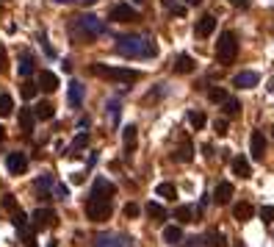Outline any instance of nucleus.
I'll list each match as a JSON object with an SVG mask.
<instances>
[{"mask_svg":"<svg viewBox=\"0 0 274 247\" xmlns=\"http://www.w3.org/2000/svg\"><path fill=\"white\" fill-rule=\"evenodd\" d=\"M114 50L125 59H155L158 56V45L150 36H119Z\"/></svg>","mask_w":274,"mask_h":247,"instance_id":"nucleus-1","label":"nucleus"},{"mask_svg":"<svg viewBox=\"0 0 274 247\" xmlns=\"http://www.w3.org/2000/svg\"><path fill=\"white\" fill-rule=\"evenodd\" d=\"M108 28H106V23L102 20H97L94 14H80V17H75L72 20V25H70V33L78 42H92V39H97L102 36Z\"/></svg>","mask_w":274,"mask_h":247,"instance_id":"nucleus-2","label":"nucleus"},{"mask_svg":"<svg viewBox=\"0 0 274 247\" xmlns=\"http://www.w3.org/2000/svg\"><path fill=\"white\" fill-rule=\"evenodd\" d=\"M92 75L106 81H116V84H136L141 78L139 70H128V67H108V64H92Z\"/></svg>","mask_w":274,"mask_h":247,"instance_id":"nucleus-3","label":"nucleus"},{"mask_svg":"<svg viewBox=\"0 0 274 247\" xmlns=\"http://www.w3.org/2000/svg\"><path fill=\"white\" fill-rule=\"evenodd\" d=\"M236 56H238V36H236V31H222V36H219V42H216L219 64H233Z\"/></svg>","mask_w":274,"mask_h":247,"instance_id":"nucleus-4","label":"nucleus"},{"mask_svg":"<svg viewBox=\"0 0 274 247\" xmlns=\"http://www.w3.org/2000/svg\"><path fill=\"white\" fill-rule=\"evenodd\" d=\"M111 211H114V205H111L108 197L89 195V200H86V217L92 219V222H106V219H111Z\"/></svg>","mask_w":274,"mask_h":247,"instance_id":"nucleus-5","label":"nucleus"},{"mask_svg":"<svg viewBox=\"0 0 274 247\" xmlns=\"http://www.w3.org/2000/svg\"><path fill=\"white\" fill-rule=\"evenodd\" d=\"M108 20H114V23H136V20H139V11L128 3H116V6H111V11H108Z\"/></svg>","mask_w":274,"mask_h":247,"instance_id":"nucleus-6","label":"nucleus"},{"mask_svg":"<svg viewBox=\"0 0 274 247\" xmlns=\"http://www.w3.org/2000/svg\"><path fill=\"white\" fill-rule=\"evenodd\" d=\"M92 247H133V239L122 236V233H102V236L94 239Z\"/></svg>","mask_w":274,"mask_h":247,"instance_id":"nucleus-7","label":"nucleus"},{"mask_svg":"<svg viewBox=\"0 0 274 247\" xmlns=\"http://www.w3.org/2000/svg\"><path fill=\"white\" fill-rule=\"evenodd\" d=\"M56 222H58V217H56L53 208H36L33 211V228L45 231V228H53Z\"/></svg>","mask_w":274,"mask_h":247,"instance_id":"nucleus-8","label":"nucleus"},{"mask_svg":"<svg viewBox=\"0 0 274 247\" xmlns=\"http://www.w3.org/2000/svg\"><path fill=\"white\" fill-rule=\"evenodd\" d=\"M6 169H9L11 175H23L25 169H28V156L25 153H9L6 156Z\"/></svg>","mask_w":274,"mask_h":247,"instance_id":"nucleus-9","label":"nucleus"},{"mask_svg":"<svg viewBox=\"0 0 274 247\" xmlns=\"http://www.w3.org/2000/svg\"><path fill=\"white\" fill-rule=\"evenodd\" d=\"M249 153H252V159H255V161H263V156H266V134L263 131H252Z\"/></svg>","mask_w":274,"mask_h":247,"instance_id":"nucleus-10","label":"nucleus"},{"mask_svg":"<svg viewBox=\"0 0 274 247\" xmlns=\"http://www.w3.org/2000/svg\"><path fill=\"white\" fill-rule=\"evenodd\" d=\"M214 31H216V17H214V14H202L200 20H197V28H194V33H197L200 39H208Z\"/></svg>","mask_w":274,"mask_h":247,"instance_id":"nucleus-11","label":"nucleus"},{"mask_svg":"<svg viewBox=\"0 0 274 247\" xmlns=\"http://www.w3.org/2000/svg\"><path fill=\"white\" fill-rule=\"evenodd\" d=\"M258 84H260V75L255 70H244V72H238L236 78H233V86H238V89H252Z\"/></svg>","mask_w":274,"mask_h":247,"instance_id":"nucleus-12","label":"nucleus"},{"mask_svg":"<svg viewBox=\"0 0 274 247\" xmlns=\"http://www.w3.org/2000/svg\"><path fill=\"white\" fill-rule=\"evenodd\" d=\"M92 195L94 197H108V200H111V197L116 195V186L108 181V178H97V181H94V186H92Z\"/></svg>","mask_w":274,"mask_h":247,"instance_id":"nucleus-13","label":"nucleus"},{"mask_svg":"<svg viewBox=\"0 0 274 247\" xmlns=\"http://www.w3.org/2000/svg\"><path fill=\"white\" fill-rule=\"evenodd\" d=\"M83 98H86L83 84L72 81V84H70V92H67V100H70V106H72V108H80V106H83Z\"/></svg>","mask_w":274,"mask_h":247,"instance_id":"nucleus-14","label":"nucleus"},{"mask_svg":"<svg viewBox=\"0 0 274 247\" xmlns=\"http://www.w3.org/2000/svg\"><path fill=\"white\" fill-rule=\"evenodd\" d=\"M39 89H45V92H56L58 89V75L50 72V70H42L39 72Z\"/></svg>","mask_w":274,"mask_h":247,"instance_id":"nucleus-15","label":"nucleus"},{"mask_svg":"<svg viewBox=\"0 0 274 247\" xmlns=\"http://www.w3.org/2000/svg\"><path fill=\"white\" fill-rule=\"evenodd\" d=\"M233 192H236V189H233V183L222 181V183L216 186V192H214V200H216L219 205H227V203H230V197H233Z\"/></svg>","mask_w":274,"mask_h":247,"instance_id":"nucleus-16","label":"nucleus"},{"mask_svg":"<svg viewBox=\"0 0 274 247\" xmlns=\"http://www.w3.org/2000/svg\"><path fill=\"white\" fill-rule=\"evenodd\" d=\"M194 70H197V64H194V59H191L188 53L177 56V61H175V72L177 75H188V72H194Z\"/></svg>","mask_w":274,"mask_h":247,"instance_id":"nucleus-17","label":"nucleus"},{"mask_svg":"<svg viewBox=\"0 0 274 247\" xmlns=\"http://www.w3.org/2000/svg\"><path fill=\"white\" fill-rule=\"evenodd\" d=\"M33 125H36V114H33V108H19V128H23V134H31Z\"/></svg>","mask_w":274,"mask_h":247,"instance_id":"nucleus-18","label":"nucleus"},{"mask_svg":"<svg viewBox=\"0 0 274 247\" xmlns=\"http://www.w3.org/2000/svg\"><path fill=\"white\" fill-rule=\"evenodd\" d=\"M53 183H56V181H53V175H42L36 181V192H39L42 200H50V197H53Z\"/></svg>","mask_w":274,"mask_h":247,"instance_id":"nucleus-19","label":"nucleus"},{"mask_svg":"<svg viewBox=\"0 0 274 247\" xmlns=\"http://www.w3.org/2000/svg\"><path fill=\"white\" fill-rule=\"evenodd\" d=\"M191 159H194V145H191V139H183L180 147L175 150V161H186L188 164Z\"/></svg>","mask_w":274,"mask_h":247,"instance_id":"nucleus-20","label":"nucleus"},{"mask_svg":"<svg viewBox=\"0 0 274 247\" xmlns=\"http://www.w3.org/2000/svg\"><path fill=\"white\" fill-rule=\"evenodd\" d=\"M233 214H236L238 222H249V219H252V203H246V200L236 203V205H233Z\"/></svg>","mask_w":274,"mask_h":247,"instance_id":"nucleus-21","label":"nucleus"},{"mask_svg":"<svg viewBox=\"0 0 274 247\" xmlns=\"http://www.w3.org/2000/svg\"><path fill=\"white\" fill-rule=\"evenodd\" d=\"M233 173L241 175V178H249V175H252L249 159H246V156H236V159H233Z\"/></svg>","mask_w":274,"mask_h":247,"instance_id":"nucleus-22","label":"nucleus"},{"mask_svg":"<svg viewBox=\"0 0 274 247\" xmlns=\"http://www.w3.org/2000/svg\"><path fill=\"white\" fill-rule=\"evenodd\" d=\"M33 114H36V120H53V114H56V108H53L50 100H42L36 103V108H33Z\"/></svg>","mask_w":274,"mask_h":247,"instance_id":"nucleus-23","label":"nucleus"},{"mask_svg":"<svg viewBox=\"0 0 274 247\" xmlns=\"http://www.w3.org/2000/svg\"><path fill=\"white\" fill-rule=\"evenodd\" d=\"M163 242L166 244H180L183 242V231L177 228V225H166V228H163Z\"/></svg>","mask_w":274,"mask_h":247,"instance_id":"nucleus-24","label":"nucleus"},{"mask_svg":"<svg viewBox=\"0 0 274 247\" xmlns=\"http://www.w3.org/2000/svg\"><path fill=\"white\" fill-rule=\"evenodd\" d=\"M136 136H139L136 134V125H128L125 131H122V139H125V156H130L136 150Z\"/></svg>","mask_w":274,"mask_h":247,"instance_id":"nucleus-25","label":"nucleus"},{"mask_svg":"<svg viewBox=\"0 0 274 247\" xmlns=\"http://www.w3.org/2000/svg\"><path fill=\"white\" fill-rule=\"evenodd\" d=\"M175 217L180 219V222H194L197 217H200V208H191V205H177V211H175Z\"/></svg>","mask_w":274,"mask_h":247,"instance_id":"nucleus-26","label":"nucleus"},{"mask_svg":"<svg viewBox=\"0 0 274 247\" xmlns=\"http://www.w3.org/2000/svg\"><path fill=\"white\" fill-rule=\"evenodd\" d=\"M222 111L227 114V117H233V120H236V117L241 114V103H238L236 98H227V100L222 103Z\"/></svg>","mask_w":274,"mask_h":247,"instance_id":"nucleus-27","label":"nucleus"},{"mask_svg":"<svg viewBox=\"0 0 274 247\" xmlns=\"http://www.w3.org/2000/svg\"><path fill=\"white\" fill-rule=\"evenodd\" d=\"M33 72V56L28 50L23 53V59H19V75H23V78H28V75Z\"/></svg>","mask_w":274,"mask_h":247,"instance_id":"nucleus-28","label":"nucleus"},{"mask_svg":"<svg viewBox=\"0 0 274 247\" xmlns=\"http://www.w3.org/2000/svg\"><path fill=\"white\" fill-rule=\"evenodd\" d=\"M227 98H230V94H227V89H224V86H210L208 89V100L210 103H224Z\"/></svg>","mask_w":274,"mask_h":247,"instance_id":"nucleus-29","label":"nucleus"},{"mask_svg":"<svg viewBox=\"0 0 274 247\" xmlns=\"http://www.w3.org/2000/svg\"><path fill=\"white\" fill-rule=\"evenodd\" d=\"M155 192H158V197H163V200H175L177 197V189L172 186V183H158Z\"/></svg>","mask_w":274,"mask_h":247,"instance_id":"nucleus-30","label":"nucleus"},{"mask_svg":"<svg viewBox=\"0 0 274 247\" xmlns=\"http://www.w3.org/2000/svg\"><path fill=\"white\" fill-rule=\"evenodd\" d=\"M188 122H191V128H194V131H202V128H205V114L194 108V111H188Z\"/></svg>","mask_w":274,"mask_h":247,"instance_id":"nucleus-31","label":"nucleus"},{"mask_svg":"<svg viewBox=\"0 0 274 247\" xmlns=\"http://www.w3.org/2000/svg\"><path fill=\"white\" fill-rule=\"evenodd\" d=\"M147 217H153V219H166V211H163V205L161 203H147Z\"/></svg>","mask_w":274,"mask_h":247,"instance_id":"nucleus-32","label":"nucleus"},{"mask_svg":"<svg viewBox=\"0 0 274 247\" xmlns=\"http://www.w3.org/2000/svg\"><path fill=\"white\" fill-rule=\"evenodd\" d=\"M86 145H89V134L83 131V134H78V136H75V142L70 145V156H75L78 150H83Z\"/></svg>","mask_w":274,"mask_h":247,"instance_id":"nucleus-33","label":"nucleus"},{"mask_svg":"<svg viewBox=\"0 0 274 247\" xmlns=\"http://www.w3.org/2000/svg\"><path fill=\"white\" fill-rule=\"evenodd\" d=\"M14 111V100H11V94H0V117H9Z\"/></svg>","mask_w":274,"mask_h":247,"instance_id":"nucleus-34","label":"nucleus"},{"mask_svg":"<svg viewBox=\"0 0 274 247\" xmlns=\"http://www.w3.org/2000/svg\"><path fill=\"white\" fill-rule=\"evenodd\" d=\"M205 242H214L210 247H227V236H224V233H219V231H214L210 236H205Z\"/></svg>","mask_w":274,"mask_h":247,"instance_id":"nucleus-35","label":"nucleus"},{"mask_svg":"<svg viewBox=\"0 0 274 247\" xmlns=\"http://www.w3.org/2000/svg\"><path fill=\"white\" fill-rule=\"evenodd\" d=\"M19 92H23V98H25V100H33V98H36V92H39V84H31V81H25Z\"/></svg>","mask_w":274,"mask_h":247,"instance_id":"nucleus-36","label":"nucleus"},{"mask_svg":"<svg viewBox=\"0 0 274 247\" xmlns=\"http://www.w3.org/2000/svg\"><path fill=\"white\" fill-rule=\"evenodd\" d=\"M11 222H14V225H17V228H25V225H28V217H25V214H23V211H19V208H17V211H14V217H11Z\"/></svg>","mask_w":274,"mask_h":247,"instance_id":"nucleus-37","label":"nucleus"},{"mask_svg":"<svg viewBox=\"0 0 274 247\" xmlns=\"http://www.w3.org/2000/svg\"><path fill=\"white\" fill-rule=\"evenodd\" d=\"M260 217H263V222H274V205H263V208H260Z\"/></svg>","mask_w":274,"mask_h":247,"instance_id":"nucleus-38","label":"nucleus"},{"mask_svg":"<svg viewBox=\"0 0 274 247\" xmlns=\"http://www.w3.org/2000/svg\"><path fill=\"white\" fill-rule=\"evenodd\" d=\"M3 208H6V211H11V214L17 211V200H14V195H6V197H3Z\"/></svg>","mask_w":274,"mask_h":247,"instance_id":"nucleus-39","label":"nucleus"},{"mask_svg":"<svg viewBox=\"0 0 274 247\" xmlns=\"http://www.w3.org/2000/svg\"><path fill=\"white\" fill-rule=\"evenodd\" d=\"M6 70H9V56H6V47L0 42V72H6Z\"/></svg>","mask_w":274,"mask_h":247,"instance_id":"nucleus-40","label":"nucleus"},{"mask_svg":"<svg viewBox=\"0 0 274 247\" xmlns=\"http://www.w3.org/2000/svg\"><path fill=\"white\" fill-rule=\"evenodd\" d=\"M227 128H230V125H227V120H216V122H214V131H216L219 136L227 134Z\"/></svg>","mask_w":274,"mask_h":247,"instance_id":"nucleus-41","label":"nucleus"},{"mask_svg":"<svg viewBox=\"0 0 274 247\" xmlns=\"http://www.w3.org/2000/svg\"><path fill=\"white\" fill-rule=\"evenodd\" d=\"M53 192H56V197H61V200H64L67 195H70V189H67L64 183H53Z\"/></svg>","mask_w":274,"mask_h":247,"instance_id":"nucleus-42","label":"nucleus"},{"mask_svg":"<svg viewBox=\"0 0 274 247\" xmlns=\"http://www.w3.org/2000/svg\"><path fill=\"white\" fill-rule=\"evenodd\" d=\"M108 111H111V120L116 122V120H119V103L111 100V103H108Z\"/></svg>","mask_w":274,"mask_h":247,"instance_id":"nucleus-43","label":"nucleus"},{"mask_svg":"<svg viewBox=\"0 0 274 247\" xmlns=\"http://www.w3.org/2000/svg\"><path fill=\"white\" fill-rule=\"evenodd\" d=\"M139 211H141V208H139L136 203H128V205H125V217H139Z\"/></svg>","mask_w":274,"mask_h":247,"instance_id":"nucleus-44","label":"nucleus"},{"mask_svg":"<svg viewBox=\"0 0 274 247\" xmlns=\"http://www.w3.org/2000/svg\"><path fill=\"white\" fill-rule=\"evenodd\" d=\"M186 247H208V242L200 239V236H194V239H188V242H186Z\"/></svg>","mask_w":274,"mask_h":247,"instance_id":"nucleus-45","label":"nucleus"},{"mask_svg":"<svg viewBox=\"0 0 274 247\" xmlns=\"http://www.w3.org/2000/svg\"><path fill=\"white\" fill-rule=\"evenodd\" d=\"M202 153H205V159H210V156H214V147H210L208 142H205V145H202Z\"/></svg>","mask_w":274,"mask_h":247,"instance_id":"nucleus-46","label":"nucleus"},{"mask_svg":"<svg viewBox=\"0 0 274 247\" xmlns=\"http://www.w3.org/2000/svg\"><path fill=\"white\" fill-rule=\"evenodd\" d=\"M233 6H238V9H246V6H249V0H230Z\"/></svg>","mask_w":274,"mask_h":247,"instance_id":"nucleus-47","label":"nucleus"},{"mask_svg":"<svg viewBox=\"0 0 274 247\" xmlns=\"http://www.w3.org/2000/svg\"><path fill=\"white\" fill-rule=\"evenodd\" d=\"M78 3H80V6H94L97 0H78Z\"/></svg>","mask_w":274,"mask_h":247,"instance_id":"nucleus-48","label":"nucleus"},{"mask_svg":"<svg viewBox=\"0 0 274 247\" xmlns=\"http://www.w3.org/2000/svg\"><path fill=\"white\" fill-rule=\"evenodd\" d=\"M3 139H6V128L0 125V142H3Z\"/></svg>","mask_w":274,"mask_h":247,"instance_id":"nucleus-49","label":"nucleus"},{"mask_svg":"<svg viewBox=\"0 0 274 247\" xmlns=\"http://www.w3.org/2000/svg\"><path fill=\"white\" fill-rule=\"evenodd\" d=\"M269 92H274V78L269 81Z\"/></svg>","mask_w":274,"mask_h":247,"instance_id":"nucleus-50","label":"nucleus"},{"mask_svg":"<svg viewBox=\"0 0 274 247\" xmlns=\"http://www.w3.org/2000/svg\"><path fill=\"white\" fill-rule=\"evenodd\" d=\"M47 247H58V244H56V239H53V242H50V244H47Z\"/></svg>","mask_w":274,"mask_h":247,"instance_id":"nucleus-51","label":"nucleus"},{"mask_svg":"<svg viewBox=\"0 0 274 247\" xmlns=\"http://www.w3.org/2000/svg\"><path fill=\"white\" fill-rule=\"evenodd\" d=\"M53 3H70V0H53Z\"/></svg>","mask_w":274,"mask_h":247,"instance_id":"nucleus-52","label":"nucleus"},{"mask_svg":"<svg viewBox=\"0 0 274 247\" xmlns=\"http://www.w3.org/2000/svg\"><path fill=\"white\" fill-rule=\"evenodd\" d=\"M233 247H244V242H236V244H233Z\"/></svg>","mask_w":274,"mask_h":247,"instance_id":"nucleus-53","label":"nucleus"},{"mask_svg":"<svg viewBox=\"0 0 274 247\" xmlns=\"http://www.w3.org/2000/svg\"><path fill=\"white\" fill-rule=\"evenodd\" d=\"M133 3H144V0H133Z\"/></svg>","mask_w":274,"mask_h":247,"instance_id":"nucleus-54","label":"nucleus"}]
</instances>
